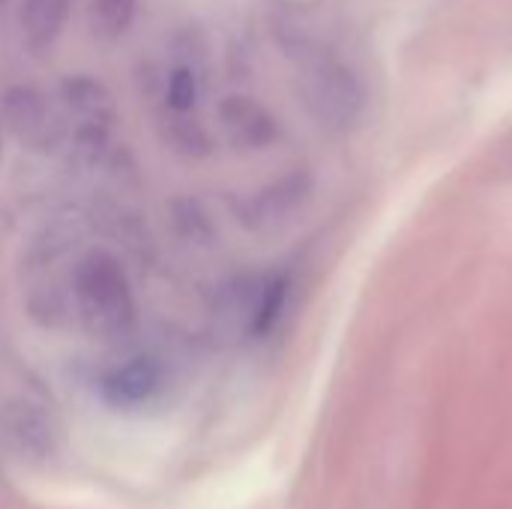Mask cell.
<instances>
[{"mask_svg": "<svg viewBox=\"0 0 512 509\" xmlns=\"http://www.w3.org/2000/svg\"><path fill=\"white\" fill-rule=\"evenodd\" d=\"M3 6H6V0H0V12H3Z\"/></svg>", "mask_w": 512, "mask_h": 509, "instance_id": "12", "label": "cell"}, {"mask_svg": "<svg viewBox=\"0 0 512 509\" xmlns=\"http://www.w3.org/2000/svg\"><path fill=\"white\" fill-rule=\"evenodd\" d=\"M72 306L93 339H123L138 318L135 294L123 264L108 249H90L72 270Z\"/></svg>", "mask_w": 512, "mask_h": 509, "instance_id": "1", "label": "cell"}, {"mask_svg": "<svg viewBox=\"0 0 512 509\" xmlns=\"http://www.w3.org/2000/svg\"><path fill=\"white\" fill-rule=\"evenodd\" d=\"M312 195V174L306 168H291L270 183L252 189L237 201V222L255 234L285 225Z\"/></svg>", "mask_w": 512, "mask_h": 509, "instance_id": "3", "label": "cell"}, {"mask_svg": "<svg viewBox=\"0 0 512 509\" xmlns=\"http://www.w3.org/2000/svg\"><path fill=\"white\" fill-rule=\"evenodd\" d=\"M69 6L72 0H24L21 3L18 24H21V39L27 51L45 54L54 48V42L60 39L69 21Z\"/></svg>", "mask_w": 512, "mask_h": 509, "instance_id": "7", "label": "cell"}, {"mask_svg": "<svg viewBox=\"0 0 512 509\" xmlns=\"http://www.w3.org/2000/svg\"><path fill=\"white\" fill-rule=\"evenodd\" d=\"M162 363L153 354H132L99 378V396L117 411H138L162 393Z\"/></svg>", "mask_w": 512, "mask_h": 509, "instance_id": "5", "label": "cell"}, {"mask_svg": "<svg viewBox=\"0 0 512 509\" xmlns=\"http://www.w3.org/2000/svg\"><path fill=\"white\" fill-rule=\"evenodd\" d=\"M0 129L33 153H57L69 138V117L39 87L12 84L0 93Z\"/></svg>", "mask_w": 512, "mask_h": 509, "instance_id": "2", "label": "cell"}, {"mask_svg": "<svg viewBox=\"0 0 512 509\" xmlns=\"http://www.w3.org/2000/svg\"><path fill=\"white\" fill-rule=\"evenodd\" d=\"M156 129H159L162 144L171 153L183 156V159H195L198 162V159H207L213 153V138H210L207 126L195 114H180V111H168L165 108L159 114Z\"/></svg>", "mask_w": 512, "mask_h": 509, "instance_id": "8", "label": "cell"}, {"mask_svg": "<svg viewBox=\"0 0 512 509\" xmlns=\"http://www.w3.org/2000/svg\"><path fill=\"white\" fill-rule=\"evenodd\" d=\"M177 228H186L183 237L192 240V243H207L210 234H213L207 216H204L195 204H183V207L177 210Z\"/></svg>", "mask_w": 512, "mask_h": 509, "instance_id": "11", "label": "cell"}, {"mask_svg": "<svg viewBox=\"0 0 512 509\" xmlns=\"http://www.w3.org/2000/svg\"><path fill=\"white\" fill-rule=\"evenodd\" d=\"M219 129L237 153H261L279 141L276 114L249 93H228L216 108Z\"/></svg>", "mask_w": 512, "mask_h": 509, "instance_id": "4", "label": "cell"}, {"mask_svg": "<svg viewBox=\"0 0 512 509\" xmlns=\"http://www.w3.org/2000/svg\"><path fill=\"white\" fill-rule=\"evenodd\" d=\"M138 15V0H90L87 30L99 42H117L129 33Z\"/></svg>", "mask_w": 512, "mask_h": 509, "instance_id": "9", "label": "cell"}, {"mask_svg": "<svg viewBox=\"0 0 512 509\" xmlns=\"http://www.w3.org/2000/svg\"><path fill=\"white\" fill-rule=\"evenodd\" d=\"M165 108L168 111H180V114H192L198 108L201 99V75L192 63H180L171 69V75L165 78Z\"/></svg>", "mask_w": 512, "mask_h": 509, "instance_id": "10", "label": "cell"}, {"mask_svg": "<svg viewBox=\"0 0 512 509\" xmlns=\"http://www.w3.org/2000/svg\"><path fill=\"white\" fill-rule=\"evenodd\" d=\"M60 105H63L66 117L78 120L75 126H84V123L114 126V117H117L111 90L93 75H69V78H63L60 81Z\"/></svg>", "mask_w": 512, "mask_h": 509, "instance_id": "6", "label": "cell"}]
</instances>
